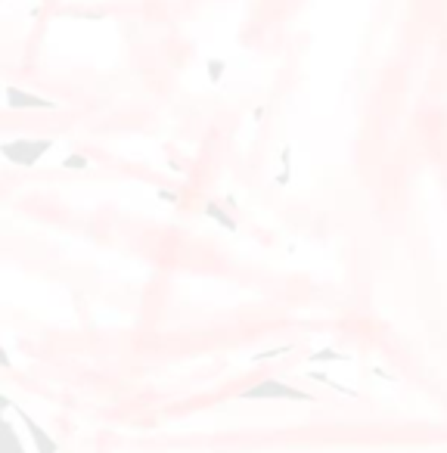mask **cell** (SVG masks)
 Returning a JSON list of instances; mask_svg holds the SVG:
<instances>
[{
  "label": "cell",
  "mask_w": 447,
  "mask_h": 453,
  "mask_svg": "<svg viewBox=\"0 0 447 453\" xmlns=\"http://www.w3.org/2000/svg\"><path fill=\"white\" fill-rule=\"evenodd\" d=\"M19 416H22V422H25V429L31 431V441H34V447H38V453H56L59 447H56V441H53L50 435H47L44 429H40L38 422L31 419L29 413H25V410H19Z\"/></svg>",
  "instance_id": "3"
},
{
  "label": "cell",
  "mask_w": 447,
  "mask_h": 453,
  "mask_svg": "<svg viewBox=\"0 0 447 453\" xmlns=\"http://www.w3.org/2000/svg\"><path fill=\"white\" fill-rule=\"evenodd\" d=\"M239 397H243V401H311V394L298 392V388L286 385V382H280V379L258 382V385L245 388Z\"/></svg>",
  "instance_id": "1"
},
{
  "label": "cell",
  "mask_w": 447,
  "mask_h": 453,
  "mask_svg": "<svg viewBox=\"0 0 447 453\" xmlns=\"http://www.w3.org/2000/svg\"><path fill=\"white\" fill-rule=\"evenodd\" d=\"M66 168H87V158H81V156H68V158H66Z\"/></svg>",
  "instance_id": "6"
},
{
  "label": "cell",
  "mask_w": 447,
  "mask_h": 453,
  "mask_svg": "<svg viewBox=\"0 0 447 453\" xmlns=\"http://www.w3.org/2000/svg\"><path fill=\"white\" fill-rule=\"evenodd\" d=\"M53 149V140H10L3 143V156L13 165H38L40 156Z\"/></svg>",
  "instance_id": "2"
},
{
  "label": "cell",
  "mask_w": 447,
  "mask_h": 453,
  "mask_svg": "<svg viewBox=\"0 0 447 453\" xmlns=\"http://www.w3.org/2000/svg\"><path fill=\"white\" fill-rule=\"evenodd\" d=\"M6 453H25L22 441L16 438V431H13V429H6Z\"/></svg>",
  "instance_id": "5"
},
{
  "label": "cell",
  "mask_w": 447,
  "mask_h": 453,
  "mask_svg": "<svg viewBox=\"0 0 447 453\" xmlns=\"http://www.w3.org/2000/svg\"><path fill=\"white\" fill-rule=\"evenodd\" d=\"M6 103H10V106L53 109V103H50V100H44V96H34V94H25V90H16V87H6Z\"/></svg>",
  "instance_id": "4"
}]
</instances>
